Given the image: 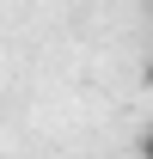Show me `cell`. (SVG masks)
Returning <instances> with one entry per match:
<instances>
[{
    "instance_id": "cell-1",
    "label": "cell",
    "mask_w": 153,
    "mask_h": 159,
    "mask_svg": "<svg viewBox=\"0 0 153 159\" xmlns=\"http://www.w3.org/2000/svg\"><path fill=\"white\" fill-rule=\"evenodd\" d=\"M141 159H153V129H147V141H141Z\"/></svg>"
}]
</instances>
